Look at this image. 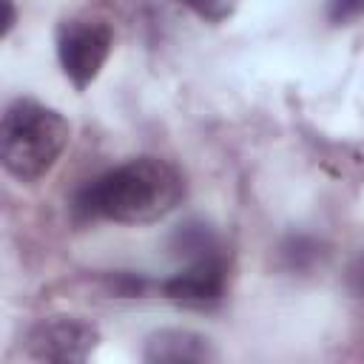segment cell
I'll return each instance as SVG.
<instances>
[{"mask_svg":"<svg viewBox=\"0 0 364 364\" xmlns=\"http://www.w3.org/2000/svg\"><path fill=\"white\" fill-rule=\"evenodd\" d=\"M114 34L100 20H65L57 28V57L74 88H88L102 71Z\"/></svg>","mask_w":364,"mask_h":364,"instance_id":"3","label":"cell"},{"mask_svg":"<svg viewBox=\"0 0 364 364\" xmlns=\"http://www.w3.org/2000/svg\"><path fill=\"white\" fill-rule=\"evenodd\" d=\"M358 14H364V0H330L327 6V17L333 23H347Z\"/></svg>","mask_w":364,"mask_h":364,"instance_id":"8","label":"cell"},{"mask_svg":"<svg viewBox=\"0 0 364 364\" xmlns=\"http://www.w3.org/2000/svg\"><path fill=\"white\" fill-rule=\"evenodd\" d=\"M3 6H6V23H3V37H6L14 26V6H11V0H3Z\"/></svg>","mask_w":364,"mask_h":364,"instance_id":"9","label":"cell"},{"mask_svg":"<svg viewBox=\"0 0 364 364\" xmlns=\"http://www.w3.org/2000/svg\"><path fill=\"white\" fill-rule=\"evenodd\" d=\"M196 17H202V20H208V23H222V20H228L233 11H236V6H239V0H182Z\"/></svg>","mask_w":364,"mask_h":364,"instance_id":"7","label":"cell"},{"mask_svg":"<svg viewBox=\"0 0 364 364\" xmlns=\"http://www.w3.org/2000/svg\"><path fill=\"white\" fill-rule=\"evenodd\" d=\"M100 344V330L77 316H54L31 327L26 338V350L37 361H60L74 364L85 361Z\"/></svg>","mask_w":364,"mask_h":364,"instance_id":"4","label":"cell"},{"mask_svg":"<svg viewBox=\"0 0 364 364\" xmlns=\"http://www.w3.org/2000/svg\"><path fill=\"white\" fill-rule=\"evenodd\" d=\"M182 193V173L171 162L136 156L88 182L77 196V210L91 219L145 225L171 213Z\"/></svg>","mask_w":364,"mask_h":364,"instance_id":"1","label":"cell"},{"mask_svg":"<svg viewBox=\"0 0 364 364\" xmlns=\"http://www.w3.org/2000/svg\"><path fill=\"white\" fill-rule=\"evenodd\" d=\"M142 358L154 364H188V361H213L216 353L210 341L193 330H159L148 336Z\"/></svg>","mask_w":364,"mask_h":364,"instance_id":"6","label":"cell"},{"mask_svg":"<svg viewBox=\"0 0 364 364\" xmlns=\"http://www.w3.org/2000/svg\"><path fill=\"white\" fill-rule=\"evenodd\" d=\"M162 293L171 301L193 304V307L219 301L222 293H225V264H222V259L216 253L191 259V264L185 270H179L176 276L162 282Z\"/></svg>","mask_w":364,"mask_h":364,"instance_id":"5","label":"cell"},{"mask_svg":"<svg viewBox=\"0 0 364 364\" xmlns=\"http://www.w3.org/2000/svg\"><path fill=\"white\" fill-rule=\"evenodd\" d=\"M68 145V122L54 108L37 100H14L0 125L3 168L20 179L34 182L46 176Z\"/></svg>","mask_w":364,"mask_h":364,"instance_id":"2","label":"cell"},{"mask_svg":"<svg viewBox=\"0 0 364 364\" xmlns=\"http://www.w3.org/2000/svg\"><path fill=\"white\" fill-rule=\"evenodd\" d=\"M353 279H355V287H358V293H364V262H361V267L353 273Z\"/></svg>","mask_w":364,"mask_h":364,"instance_id":"10","label":"cell"}]
</instances>
